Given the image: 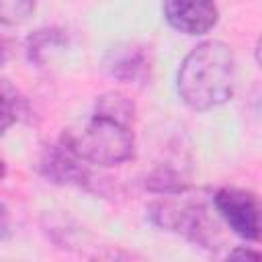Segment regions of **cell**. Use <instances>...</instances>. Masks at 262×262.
<instances>
[{
  "label": "cell",
  "instance_id": "9c48e42d",
  "mask_svg": "<svg viewBox=\"0 0 262 262\" xmlns=\"http://www.w3.org/2000/svg\"><path fill=\"white\" fill-rule=\"evenodd\" d=\"M145 186L158 194H176L186 190L188 180L182 176V172H178L176 168L170 166H160L156 168L147 178H145Z\"/></svg>",
  "mask_w": 262,
  "mask_h": 262
},
{
  "label": "cell",
  "instance_id": "4fadbf2b",
  "mask_svg": "<svg viewBox=\"0 0 262 262\" xmlns=\"http://www.w3.org/2000/svg\"><path fill=\"white\" fill-rule=\"evenodd\" d=\"M229 258H260V252L250 250V248H235L227 254Z\"/></svg>",
  "mask_w": 262,
  "mask_h": 262
},
{
  "label": "cell",
  "instance_id": "ba28073f",
  "mask_svg": "<svg viewBox=\"0 0 262 262\" xmlns=\"http://www.w3.org/2000/svg\"><path fill=\"white\" fill-rule=\"evenodd\" d=\"M94 113L111 117V119H117V121L127 123L131 127L135 123V104H133V100L129 96H125L121 92H106V94L98 96Z\"/></svg>",
  "mask_w": 262,
  "mask_h": 262
},
{
  "label": "cell",
  "instance_id": "8fae6325",
  "mask_svg": "<svg viewBox=\"0 0 262 262\" xmlns=\"http://www.w3.org/2000/svg\"><path fill=\"white\" fill-rule=\"evenodd\" d=\"M16 121V111L12 106V102L0 92V137L14 125Z\"/></svg>",
  "mask_w": 262,
  "mask_h": 262
},
{
  "label": "cell",
  "instance_id": "7a4b0ae2",
  "mask_svg": "<svg viewBox=\"0 0 262 262\" xmlns=\"http://www.w3.org/2000/svg\"><path fill=\"white\" fill-rule=\"evenodd\" d=\"M59 141L82 162L96 166H119L135 156L133 127L98 113L84 125L63 131Z\"/></svg>",
  "mask_w": 262,
  "mask_h": 262
},
{
  "label": "cell",
  "instance_id": "277c9868",
  "mask_svg": "<svg viewBox=\"0 0 262 262\" xmlns=\"http://www.w3.org/2000/svg\"><path fill=\"white\" fill-rule=\"evenodd\" d=\"M213 207L237 237L250 242L260 237V203L254 192L235 186L219 188L213 196Z\"/></svg>",
  "mask_w": 262,
  "mask_h": 262
},
{
  "label": "cell",
  "instance_id": "6da1fadb",
  "mask_svg": "<svg viewBox=\"0 0 262 262\" xmlns=\"http://www.w3.org/2000/svg\"><path fill=\"white\" fill-rule=\"evenodd\" d=\"M235 82V57L223 41H203L192 47L176 74L178 96L194 111H209L227 102L233 96Z\"/></svg>",
  "mask_w": 262,
  "mask_h": 262
},
{
  "label": "cell",
  "instance_id": "5b68a950",
  "mask_svg": "<svg viewBox=\"0 0 262 262\" xmlns=\"http://www.w3.org/2000/svg\"><path fill=\"white\" fill-rule=\"evenodd\" d=\"M39 172L55 182V184H63V186H80V188H88L92 182L88 164L82 162L72 149H68L61 141L57 145H47L41 156H39Z\"/></svg>",
  "mask_w": 262,
  "mask_h": 262
},
{
  "label": "cell",
  "instance_id": "8992f818",
  "mask_svg": "<svg viewBox=\"0 0 262 262\" xmlns=\"http://www.w3.org/2000/svg\"><path fill=\"white\" fill-rule=\"evenodd\" d=\"M162 10L168 25L184 35H205L219 20L215 0H164Z\"/></svg>",
  "mask_w": 262,
  "mask_h": 262
},
{
  "label": "cell",
  "instance_id": "3957f363",
  "mask_svg": "<svg viewBox=\"0 0 262 262\" xmlns=\"http://www.w3.org/2000/svg\"><path fill=\"white\" fill-rule=\"evenodd\" d=\"M149 217L158 227L178 233L201 248H219L217 244L221 235L217 221L201 199H188L184 196V190L164 194V199L151 203Z\"/></svg>",
  "mask_w": 262,
  "mask_h": 262
},
{
  "label": "cell",
  "instance_id": "30bf717a",
  "mask_svg": "<svg viewBox=\"0 0 262 262\" xmlns=\"http://www.w3.org/2000/svg\"><path fill=\"white\" fill-rule=\"evenodd\" d=\"M35 12V0H0V23L6 27H18Z\"/></svg>",
  "mask_w": 262,
  "mask_h": 262
},
{
  "label": "cell",
  "instance_id": "5bb4252c",
  "mask_svg": "<svg viewBox=\"0 0 262 262\" xmlns=\"http://www.w3.org/2000/svg\"><path fill=\"white\" fill-rule=\"evenodd\" d=\"M6 61V49H4V45L0 43V66Z\"/></svg>",
  "mask_w": 262,
  "mask_h": 262
},
{
  "label": "cell",
  "instance_id": "7c38bea8",
  "mask_svg": "<svg viewBox=\"0 0 262 262\" xmlns=\"http://www.w3.org/2000/svg\"><path fill=\"white\" fill-rule=\"evenodd\" d=\"M10 233V213L6 209V205L0 201V239L6 237Z\"/></svg>",
  "mask_w": 262,
  "mask_h": 262
},
{
  "label": "cell",
  "instance_id": "9a60e30c",
  "mask_svg": "<svg viewBox=\"0 0 262 262\" xmlns=\"http://www.w3.org/2000/svg\"><path fill=\"white\" fill-rule=\"evenodd\" d=\"M4 174H6V166H4V162L0 160V178H4Z\"/></svg>",
  "mask_w": 262,
  "mask_h": 262
},
{
  "label": "cell",
  "instance_id": "52a82bcc",
  "mask_svg": "<svg viewBox=\"0 0 262 262\" xmlns=\"http://www.w3.org/2000/svg\"><path fill=\"white\" fill-rule=\"evenodd\" d=\"M104 68L121 82H143L149 76V55L139 45H119L108 51Z\"/></svg>",
  "mask_w": 262,
  "mask_h": 262
}]
</instances>
